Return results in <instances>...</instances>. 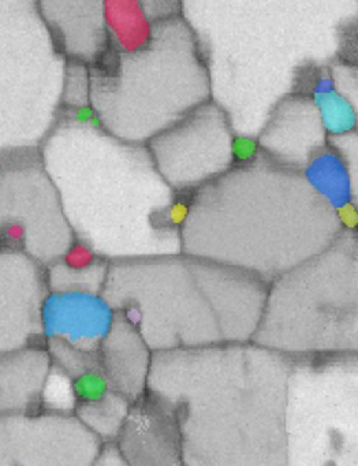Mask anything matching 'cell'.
Instances as JSON below:
<instances>
[{
	"label": "cell",
	"mask_w": 358,
	"mask_h": 466,
	"mask_svg": "<svg viewBox=\"0 0 358 466\" xmlns=\"http://www.w3.org/2000/svg\"><path fill=\"white\" fill-rule=\"evenodd\" d=\"M92 466H128V463L120 452L117 441H107L101 444L100 451Z\"/></svg>",
	"instance_id": "cell-27"
},
{
	"label": "cell",
	"mask_w": 358,
	"mask_h": 466,
	"mask_svg": "<svg viewBox=\"0 0 358 466\" xmlns=\"http://www.w3.org/2000/svg\"><path fill=\"white\" fill-rule=\"evenodd\" d=\"M46 293V268L0 244V354L41 343L40 309Z\"/></svg>",
	"instance_id": "cell-12"
},
{
	"label": "cell",
	"mask_w": 358,
	"mask_h": 466,
	"mask_svg": "<svg viewBox=\"0 0 358 466\" xmlns=\"http://www.w3.org/2000/svg\"><path fill=\"white\" fill-rule=\"evenodd\" d=\"M254 343L290 360L358 354V231L271 283Z\"/></svg>",
	"instance_id": "cell-6"
},
{
	"label": "cell",
	"mask_w": 358,
	"mask_h": 466,
	"mask_svg": "<svg viewBox=\"0 0 358 466\" xmlns=\"http://www.w3.org/2000/svg\"><path fill=\"white\" fill-rule=\"evenodd\" d=\"M289 466H358V354L292 360Z\"/></svg>",
	"instance_id": "cell-8"
},
{
	"label": "cell",
	"mask_w": 358,
	"mask_h": 466,
	"mask_svg": "<svg viewBox=\"0 0 358 466\" xmlns=\"http://www.w3.org/2000/svg\"><path fill=\"white\" fill-rule=\"evenodd\" d=\"M77 402L74 400L71 378L59 368L51 364L43 394H41L40 411L52 414H74Z\"/></svg>",
	"instance_id": "cell-22"
},
{
	"label": "cell",
	"mask_w": 358,
	"mask_h": 466,
	"mask_svg": "<svg viewBox=\"0 0 358 466\" xmlns=\"http://www.w3.org/2000/svg\"><path fill=\"white\" fill-rule=\"evenodd\" d=\"M333 61L358 66V10L344 15L333 29Z\"/></svg>",
	"instance_id": "cell-25"
},
{
	"label": "cell",
	"mask_w": 358,
	"mask_h": 466,
	"mask_svg": "<svg viewBox=\"0 0 358 466\" xmlns=\"http://www.w3.org/2000/svg\"><path fill=\"white\" fill-rule=\"evenodd\" d=\"M133 403L118 392L93 405L77 406L74 416L103 443L117 441Z\"/></svg>",
	"instance_id": "cell-21"
},
{
	"label": "cell",
	"mask_w": 358,
	"mask_h": 466,
	"mask_svg": "<svg viewBox=\"0 0 358 466\" xmlns=\"http://www.w3.org/2000/svg\"><path fill=\"white\" fill-rule=\"evenodd\" d=\"M41 17L66 61L92 67L108 50L104 2H40Z\"/></svg>",
	"instance_id": "cell-16"
},
{
	"label": "cell",
	"mask_w": 358,
	"mask_h": 466,
	"mask_svg": "<svg viewBox=\"0 0 358 466\" xmlns=\"http://www.w3.org/2000/svg\"><path fill=\"white\" fill-rule=\"evenodd\" d=\"M312 187L336 209L343 211L352 206L350 198L349 177L339 155L331 148L317 155L311 165L303 171Z\"/></svg>",
	"instance_id": "cell-20"
},
{
	"label": "cell",
	"mask_w": 358,
	"mask_h": 466,
	"mask_svg": "<svg viewBox=\"0 0 358 466\" xmlns=\"http://www.w3.org/2000/svg\"><path fill=\"white\" fill-rule=\"evenodd\" d=\"M71 387L77 406L93 405L114 392L111 381L100 368H92L74 376L71 378Z\"/></svg>",
	"instance_id": "cell-23"
},
{
	"label": "cell",
	"mask_w": 358,
	"mask_h": 466,
	"mask_svg": "<svg viewBox=\"0 0 358 466\" xmlns=\"http://www.w3.org/2000/svg\"><path fill=\"white\" fill-rule=\"evenodd\" d=\"M212 100L210 70L180 15L158 21L147 45L107 51L89 67V108L109 135L138 146Z\"/></svg>",
	"instance_id": "cell-5"
},
{
	"label": "cell",
	"mask_w": 358,
	"mask_h": 466,
	"mask_svg": "<svg viewBox=\"0 0 358 466\" xmlns=\"http://www.w3.org/2000/svg\"><path fill=\"white\" fill-rule=\"evenodd\" d=\"M49 370L43 343L0 354V417L40 411Z\"/></svg>",
	"instance_id": "cell-18"
},
{
	"label": "cell",
	"mask_w": 358,
	"mask_h": 466,
	"mask_svg": "<svg viewBox=\"0 0 358 466\" xmlns=\"http://www.w3.org/2000/svg\"><path fill=\"white\" fill-rule=\"evenodd\" d=\"M327 127L313 97L290 94L268 114L256 137L257 148L273 165L303 173L328 148Z\"/></svg>",
	"instance_id": "cell-13"
},
{
	"label": "cell",
	"mask_w": 358,
	"mask_h": 466,
	"mask_svg": "<svg viewBox=\"0 0 358 466\" xmlns=\"http://www.w3.org/2000/svg\"><path fill=\"white\" fill-rule=\"evenodd\" d=\"M152 356L141 334L117 315L114 329L98 349V368L112 390L134 403L147 394Z\"/></svg>",
	"instance_id": "cell-17"
},
{
	"label": "cell",
	"mask_w": 358,
	"mask_h": 466,
	"mask_svg": "<svg viewBox=\"0 0 358 466\" xmlns=\"http://www.w3.org/2000/svg\"><path fill=\"white\" fill-rule=\"evenodd\" d=\"M328 76L333 91L349 106L354 116L355 130H358V66L331 61Z\"/></svg>",
	"instance_id": "cell-26"
},
{
	"label": "cell",
	"mask_w": 358,
	"mask_h": 466,
	"mask_svg": "<svg viewBox=\"0 0 358 466\" xmlns=\"http://www.w3.org/2000/svg\"><path fill=\"white\" fill-rule=\"evenodd\" d=\"M343 228L338 211L305 174L259 152L189 196L180 241L183 255L271 285L319 255Z\"/></svg>",
	"instance_id": "cell-3"
},
{
	"label": "cell",
	"mask_w": 358,
	"mask_h": 466,
	"mask_svg": "<svg viewBox=\"0 0 358 466\" xmlns=\"http://www.w3.org/2000/svg\"><path fill=\"white\" fill-rule=\"evenodd\" d=\"M76 242L38 154L5 157L0 168V244L52 266Z\"/></svg>",
	"instance_id": "cell-9"
},
{
	"label": "cell",
	"mask_w": 358,
	"mask_h": 466,
	"mask_svg": "<svg viewBox=\"0 0 358 466\" xmlns=\"http://www.w3.org/2000/svg\"><path fill=\"white\" fill-rule=\"evenodd\" d=\"M290 364L254 342L158 351L147 394L174 417L186 466H289Z\"/></svg>",
	"instance_id": "cell-2"
},
{
	"label": "cell",
	"mask_w": 358,
	"mask_h": 466,
	"mask_svg": "<svg viewBox=\"0 0 358 466\" xmlns=\"http://www.w3.org/2000/svg\"><path fill=\"white\" fill-rule=\"evenodd\" d=\"M108 50L131 53L147 45L155 23L150 20L144 2H104Z\"/></svg>",
	"instance_id": "cell-19"
},
{
	"label": "cell",
	"mask_w": 358,
	"mask_h": 466,
	"mask_svg": "<svg viewBox=\"0 0 358 466\" xmlns=\"http://www.w3.org/2000/svg\"><path fill=\"white\" fill-rule=\"evenodd\" d=\"M357 228V231H358V225H357V228Z\"/></svg>",
	"instance_id": "cell-29"
},
{
	"label": "cell",
	"mask_w": 358,
	"mask_h": 466,
	"mask_svg": "<svg viewBox=\"0 0 358 466\" xmlns=\"http://www.w3.org/2000/svg\"><path fill=\"white\" fill-rule=\"evenodd\" d=\"M164 181L190 196L235 165L237 135L223 108L205 103L147 144Z\"/></svg>",
	"instance_id": "cell-10"
},
{
	"label": "cell",
	"mask_w": 358,
	"mask_h": 466,
	"mask_svg": "<svg viewBox=\"0 0 358 466\" xmlns=\"http://www.w3.org/2000/svg\"><path fill=\"white\" fill-rule=\"evenodd\" d=\"M115 321L117 312L103 293L48 291L40 309L41 343L97 353Z\"/></svg>",
	"instance_id": "cell-14"
},
{
	"label": "cell",
	"mask_w": 358,
	"mask_h": 466,
	"mask_svg": "<svg viewBox=\"0 0 358 466\" xmlns=\"http://www.w3.org/2000/svg\"><path fill=\"white\" fill-rule=\"evenodd\" d=\"M76 241L108 263L182 253L189 196L164 181L147 146L128 143L87 110H62L40 148Z\"/></svg>",
	"instance_id": "cell-1"
},
{
	"label": "cell",
	"mask_w": 358,
	"mask_h": 466,
	"mask_svg": "<svg viewBox=\"0 0 358 466\" xmlns=\"http://www.w3.org/2000/svg\"><path fill=\"white\" fill-rule=\"evenodd\" d=\"M3 159H5V157H3L2 155H0V168H2Z\"/></svg>",
	"instance_id": "cell-28"
},
{
	"label": "cell",
	"mask_w": 358,
	"mask_h": 466,
	"mask_svg": "<svg viewBox=\"0 0 358 466\" xmlns=\"http://www.w3.org/2000/svg\"><path fill=\"white\" fill-rule=\"evenodd\" d=\"M328 144L343 162L349 177L352 207L358 214V130L330 136Z\"/></svg>",
	"instance_id": "cell-24"
},
{
	"label": "cell",
	"mask_w": 358,
	"mask_h": 466,
	"mask_svg": "<svg viewBox=\"0 0 358 466\" xmlns=\"http://www.w3.org/2000/svg\"><path fill=\"white\" fill-rule=\"evenodd\" d=\"M67 61L35 2H0V155L38 154L63 108Z\"/></svg>",
	"instance_id": "cell-7"
},
{
	"label": "cell",
	"mask_w": 358,
	"mask_h": 466,
	"mask_svg": "<svg viewBox=\"0 0 358 466\" xmlns=\"http://www.w3.org/2000/svg\"><path fill=\"white\" fill-rule=\"evenodd\" d=\"M270 285L174 255L109 264L103 294L153 353L253 342Z\"/></svg>",
	"instance_id": "cell-4"
},
{
	"label": "cell",
	"mask_w": 358,
	"mask_h": 466,
	"mask_svg": "<svg viewBox=\"0 0 358 466\" xmlns=\"http://www.w3.org/2000/svg\"><path fill=\"white\" fill-rule=\"evenodd\" d=\"M101 444L74 414L0 417V466H92Z\"/></svg>",
	"instance_id": "cell-11"
},
{
	"label": "cell",
	"mask_w": 358,
	"mask_h": 466,
	"mask_svg": "<svg viewBox=\"0 0 358 466\" xmlns=\"http://www.w3.org/2000/svg\"><path fill=\"white\" fill-rule=\"evenodd\" d=\"M117 444L128 466H186L174 417L148 394L131 405Z\"/></svg>",
	"instance_id": "cell-15"
}]
</instances>
